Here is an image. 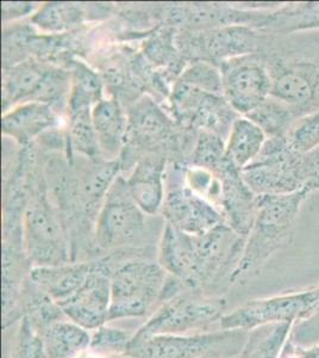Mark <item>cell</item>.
I'll return each instance as SVG.
<instances>
[{
    "label": "cell",
    "mask_w": 319,
    "mask_h": 358,
    "mask_svg": "<svg viewBox=\"0 0 319 358\" xmlns=\"http://www.w3.org/2000/svg\"><path fill=\"white\" fill-rule=\"evenodd\" d=\"M260 57L272 79V97L302 116L319 111V31L287 36L263 33Z\"/></svg>",
    "instance_id": "obj_1"
},
{
    "label": "cell",
    "mask_w": 319,
    "mask_h": 358,
    "mask_svg": "<svg viewBox=\"0 0 319 358\" xmlns=\"http://www.w3.org/2000/svg\"><path fill=\"white\" fill-rule=\"evenodd\" d=\"M310 194L307 189H302L288 195L259 196L254 224L231 285H244L258 276L268 259L291 243L300 208Z\"/></svg>",
    "instance_id": "obj_2"
},
{
    "label": "cell",
    "mask_w": 319,
    "mask_h": 358,
    "mask_svg": "<svg viewBox=\"0 0 319 358\" xmlns=\"http://www.w3.org/2000/svg\"><path fill=\"white\" fill-rule=\"evenodd\" d=\"M45 187L43 180L33 182L30 178L23 219V243L33 268L57 266L72 262L65 220L59 208L49 200Z\"/></svg>",
    "instance_id": "obj_3"
},
{
    "label": "cell",
    "mask_w": 319,
    "mask_h": 358,
    "mask_svg": "<svg viewBox=\"0 0 319 358\" xmlns=\"http://www.w3.org/2000/svg\"><path fill=\"white\" fill-rule=\"evenodd\" d=\"M147 216L133 201L126 179L118 176L110 187L96 224V243L103 256L136 253L147 256Z\"/></svg>",
    "instance_id": "obj_4"
},
{
    "label": "cell",
    "mask_w": 319,
    "mask_h": 358,
    "mask_svg": "<svg viewBox=\"0 0 319 358\" xmlns=\"http://www.w3.org/2000/svg\"><path fill=\"white\" fill-rule=\"evenodd\" d=\"M226 307L224 296L207 295L184 285L178 293L160 302L156 310L135 331V337L210 332L211 326H219L228 313Z\"/></svg>",
    "instance_id": "obj_5"
},
{
    "label": "cell",
    "mask_w": 319,
    "mask_h": 358,
    "mask_svg": "<svg viewBox=\"0 0 319 358\" xmlns=\"http://www.w3.org/2000/svg\"><path fill=\"white\" fill-rule=\"evenodd\" d=\"M168 273L149 257H133L113 268L107 322L148 317L156 310Z\"/></svg>",
    "instance_id": "obj_6"
},
{
    "label": "cell",
    "mask_w": 319,
    "mask_h": 358,
    "mask_svg": "<svg viewBox=\"0 0 319 358\" xmlns=\"http://www.w3.org/2000/svg\"><path fill=\"white\" fill-rule=\"evenodd\" d=\"M71 89L72 72L29 57L4 69V113L10 106L29 102L45 103L59 113L68 108Z\"/></svg>",
    "instance_id": "obj_7"
},
{
    "label": "cell",
    "mask_w": 319,
    "mask_h": 358,
    "mask_svg": "<svg viewBox=\"0 0 319 358\" xmlns=\"http://www.w3.org/2000/svg\"><path fill=\"white\" fill-rule=\"evenodd\" d=\"M246 238L222 224L210 232L197 236L193 268L188 287L212 296H224L237 268Z\"/></svg>",
    "instance_id": "obj_8"
},
{
    "label": "cell",
    "mask_w": 319,
    "mask_h": 358,
    "mask_svg": "<svg viewBox=\"0 0 319 358\" xmlns=\"http://www.w3.org/2000/svg\"><path fill=\"white\" fill-rule=\"evenodd\" d=\"M246 331L219 330L195 334H163L138 338L133 334L126 354L133 358H229L239 356Z\"/></svg>",
    "instance_id": "obj_9"
},
{
    "label": "cell",
    "mask_w": 319,
    "mask_h": 358,
    "mask_svg": "<svg viewBox=\"0 0 319 358\" xmlns=\"http://www.w3.org/2000/svg\"><path fill=\"white\" fill-rule=\"evenodd\" d=\"M303 158L292 150L285 135L268 138L254 162L243 169V179L258 196L299 192L305 189Z\"/></svg>",
    "instance_id": "obj_10"
},
{
    "label": "cell",
    "mask_w": 319,
    "mask_h": 358,
    "mask_svg": "<svg viewBox=\"0 0 319 358\" xmlns=\"http://www.w3.org/2000/svg\"><path fill=\"white\" fill-rule=\"evenodd\" d=\"M319 312V287L300 293L246 302L228 312L219 322L223 330L251 331L259 326L305 320Z\"/></svg>",
    "instance_id": "obj_11"
},
{
    "label": "cell",
    "mask_w": 319,
    "mask_h": 358,
    "mask_svg": "<svg viewBox=\"0 0 319 358\" xmlns=\"http://www.w3.org/2000/svg\"><path fill=\"white\" fill-rule=\"evenodd\" d=\"M184 169L173 164V167L167 170L166 195L161 209L165 224L191 236H202L219 224H226L225 216L218 207L187 187Z\"/></svg>",
    "instance_id": "obj_12"
},
{
    "label": "cell",
    "mask_w": 319,
    "mask_h": 358,
    "mask_svg": "<svg viewBox=\"0 0 319 358\" xmlns=\"http://www.w3.org/2000/svg\"><path fill=\"white\" fill-rule=\"evenodd\" d=\"M174 117L186 128L221 135L226 141L232 123L241 116L224 96L209 94L177 80L170 94Z\"/></svg>",
    "instance_id": "obj_13"
},
{
    "label": "cell",
    "mask_w": 319,
    "mask_h": 358,
    "mask_svg": "<svg viewBox=\"0 0 319 358\" xmlns=\"http://www.w3.org/2000/svg\"><path fill=\"white\" fill-rule=\"evenodd\" d=\"M223 96L241 116H246L272 96V79L258 54L235 57L218 66Z\"/></svg>",
    "instance_id": "obj_14"
},
{
    "label": "cell",
    "mask_w": 319,
    "mask_h": 358,
    "mask_svg": "<svg viewBox=\"0 0 319 358\" xmlns=\"http://www.w3.org/2000/svg\"><path fill=\"white\" fill-rule=\"evenodd\" d=\"M118 263L113 255L98 258L97 268L85 285L73 296L60 303L68 320L91 332L107 324L111 306V273Z\"/></svg>",
    "instance_id": "obj_15"
},
{
    "label": "cell",
    "mask_w": 319,
    "mask_h": 358,
    "mask_svg": "<svg viewBox=\"0 0 319 358\" xmlns=\"http://www.w3.org/2000/svg\"><path fill=\"white\" fill-rule=\"evenodd\" d=\"M173 134V122L151 98L138 99L128 113V138L118 159L121 170L126 165L135 166L140 151L146 152V155L158 153L156 150L166 146Z\"/></svg>",
    "instance_id": "obj_16"
},
{
    "label": "cell",
    "mask_w": 319,
    "mask_h": 358,
    "mask_svg": "<svg viewBox=\"0 0 319 358\" xmlns=\"http://www.w3.org/2000/svg\"><path fill=\"white\" fill-rule=\"evenodd\" d=\"M182 52L192 53L194 57H205V62L218 67L223 62L259 54L263 43V33L246 25H230L211 29L210 31L184 34Z\"/></svg>",
    "instance_id": "obj_17"
},
{
    "label": "cell",
    "mask_w": 319,
    "mask_h": 358,
    "mask_svg": "<svg viewBox=\"0 0 319 358\" xmlns=\"http://www.w3.org/2000/svg\"><path fill=\"white\" fill-rule=\"evenodd\" d=\"M214 175L222 183L221 209L225 216L226 224L246 239L258 212L259 196L251 190L243 179L242 171L229 159H226L221 170Z\"/></svg>",
    "instance_id": "obj_18"
},
{
    "label": "cell",
    "mask_w": 319,
    "mask_h": 358,
    "mask_svg": "<svg viewBox=\"0 0 319 358\" xmlns=\"http://www.w3.org/2000/svg\"><path fill=\"white\" fill-rule=\"evenodd\" d=\"M166 158L154 153L142 157L126 179L133 201L146 215L161 213L166 195Z\"/></svg>",
    "instance_id": "obj_19"
},
{
    "label": "cell",
    "mask_w": 319,
    "mask_h": 358,
    "mask_svg": "<svg viewBox=\"0 0 319 358\" xmlns=\"http://www.w3.org/2000/svg\"><path fill=\"white\" fill-rule=\"evenodd\" d=\"M57 110L45 103L29 102L13 106L1 117V133L20 147H29L34 140L55 129L60 123Z\"/></svg>",
    "instance_id": "obj_20"
},
{
    "label": "cell",
    "mask_w": 319,
    "mask_h": 358,
    "mask_svg": "<svg viewBox=\"0 0 319 358\" xmlns=\"http://www.w3.org/2000/svg\"><path fill=\"white\" fill-rule=\"evenodd\" d=\"M92 123L101 157L118 160L128 138V114L116 98H103L92 109Z\"/></svg>",
    "instance_id": "obj_21"
},
{
    "label": "cell",
    "mask_w": 319,
    "mask_h": 358,
    "mask_svg": "<svg viewBox=\"0 0 319 358\" xmlns=\"http://www.w3.org/2000/svg\"><path fill=\"white\" fill-rule=\"evenodd\" d=\"M98 259L33 268L30 278L60 305L73 296L97 268Z\"/></svg>",
    "instance_id": "obj_22"
},
{
    "label": "cell",
    "mask_w": 319,
    "mask_h": 358,
    "mask_svg": "<svg viewBox=\"0 0 319 358\" xmlns=\"http://www.w3.org/2000/svg\"><path fill=\"white\" fill-rule=\"evenodd\" d=\"M197 236L165 224L158 241V262L168 275L188 285L193 268Z\"/></svg>",
    "instance_id": "obj_23"
},
{
    "label": "cell",
    "mask_w": 319,
    "mask_h": 358,
    "mask_svg": "<svg viewBox=\"0 0 319 358\" xmlns=\"http://www.w3.org/2000/svg\"><path fill=\"white\" fill-rule=\"evenodd\" d=\"M259 30L281 36L319 31V3H283L279 8L267 11Z\"/></svg>",
    "instance_id": "obj_24"
},
{
    "label": "cell",
    "mask_w": 319,
    "mask_h": 358,
    "mask_svg": "<svg viewBox=\"0 0 319 358\" xmlns=\"http://www.w3.org/2000/svg\"><path fill=\"white\" fill-rule=\"evenodd\" d=\"M20 320L25 319L42 336L49 326L67 319L61 306L29 277L18 302Z\"/></svg>",
    "instance_id": "obj_25"
},
{
    "label": "cell",
    "mask_w": 319,
    "mask_h": 358,
    "mask_svg": "<svg viewBox=\"0 0 319 358\" xmlns=\"http://www.w3.org/2000/svg\"><path fill=\"white\" fill-rule=\"evenodd\" d=\"M266 141V134L256 123L246 116H239L226 138V158L242 171L260 155Z\"/></svg>",
    "instance_id": "obj_26"
},
{
    "label": "cell",
    "mask_w": 319,
    "mask_h": 358,
    "mask_svg": "<svg viewBox=\"0 0 319 358\" xmlns=\"http://www.w3.org/2000/svg\"><path fill=\"white\" fill-rule=\"evenodd\" d=\"M49 358H77L89 351L91 331L68 319L55 322L42 334Z\"/></svg>",
    "instance_id": "obj_27"
},
{
    "label": "cell",
    "mask_w": 319,
    "mask_h": 358,
    "mask_svg": "<svg viewBox=\"0 0 319 358\" xmlns=\"http://www.w3.org/2000/svg\"><path fill=\"white\" fill-rule=\"evenodd\" d=\"M292 322H276L248 331L241 358H280L291 334Z\"/></svg>",
    "instance_id": "obj_28"
},
{
    "label": "cell",
    "mask_w": 319,
    "mask_h": 358,
    "mask_svg": "<svg viewBox=\"0 0 319 358\" xmlns=\"http://www.w3.org/2000/svg\"><path fill=\"white\" fill-rule=\"evenodd\" d=\"M86 13L73 3H45L31 17L33 24L49 34L65 33L80 25Z\"/></svg>",
    "instance_id": "obj_29"
},
{
    "label": "cell",
    "mask_w": 319,
    "mask_h": 358,
    "mask_svg": "<svg viewBox=\"0 0 319 358\" xmlns=\"http://www.w3.org/2000/svg\"><path fill=\"white\" fill-rule=\"evenodd\" d=\"M246 117L256 123L268 138L286 135L290 127L302 115L286 103L271 96Z\"/></svg>",
    "instance_id": "obj_30"
},
{
    "label": "cell",
    "mask_w": 319,
    "mask_h": 358,
    "mask_svg": "<svg viewBox=\"0 0 319 358\" xmlns=\"http://www.w3.org/2000/svg\"><path fill=\"white\" fill-rule=\"evenodd\" d=\"M103 98V84L98 74L82 62H75L67 108L69 115L77 111L92 110Z\"/></svg>",
    "instance_id": "obj_31"
},
{
    "label": "cell",
    "mask_w": 319,
    "mask_h": 358,
    "mask_svg": "<svg viewBox=\"0 0 319 358\" xmlns=\"http://www.w3.org/2000/svg\"><path fill=\"white\" fill-rule=\"evenodd\" d=\"M67 143L71 151L80 157L101 159L97 136L92 123V110L77 111L69 115Z\"/></svg>",
    "instance_id": "obj_32"
},
{
    "label": "cell",
    "mask_w": 319,
    "mask_h": 358,
    "mask_svg": "<svg viewBox=\"0 0 319 358\" xmlns=\"http://www.w3.org/2000/svg\"><path fill=\"white\" fill-rule=\"evenodd\" d=\"M226 159L225 140L212 131H199L191 153V165L217 173Z\"/></svg>",
    "instance_id": "obj_33"
},
{
    "label": "cell",
    "mask_w": 319,
    "mask_h": 358,
    "mask_svg": "<svg viewBox=\"0 0 319 358\" xmlns=\"http://www.w3.org/2000/svg\"><path fill=\"white\" fill-rule=\"evenodd\" d=\"M135 331L105 324L91 332L89 351L99 356H114L128 352Z\"/></svg>",
    "instance_id": "obj_34"
},
{
    "label": "cell",
    "mask_w": 319,
    "mask_h": 358,
    "mask_svg": "<svg viewBox=\"0 0 319 358\" xmlns=\"http://www.w3.org/2000/svg\"><path fill=\"white\" fill-rule=\"evenodd\" d=\"M286 140L292 150L306 155L319 148V111L304 115L287 131Z\"/></svg>",
    "instance_id": "obj_35"
},
{
    "label": "cell",
    "mask_w": 319,
    "mask_h": 358,
    "mask_svg": "<svg viewBox=\"0 0 319 358\" xmlns=\"http://www.w3.org/2000/svg\"><path fill=\"white\" fill-rule=\"evenodd\" d=\"M178 80L209 94L223 96L221 69L205 60H197L193 64H191L188 67L182 71Z\"/></svg>",
    "instance_id": "obj_36"
},
{
    "label": "cell",
    "mask_w": 319,
    "mask_h": 358,
    "mask_svg": "<svg viewBox=\"0 0 319 358\" xmlns=\"http://www.w3.org/2000/svg\"><path fill=\"white\" fill-rule=\"evenodd\" d=\"M11 358H49L43 338L25 319L20 322Z\"/></svg>",
    "instance_id": "obj_37"
},
{
    "label": "cell",
    "mask_w": 319,
    "mask_h": 358,
    "mask_svg": "<svg viewBox=\"0 0 319 358\" xmlns=\"http://www.w3.org/2000/svg\"><path fill=\"white\" fill-rule=\"evenodd\" d=\"M173 29L165 28L162 31L155 34L149 41L144 45V54L153 64L168 66L177 62L178 45L173 36Z\"/></svg>",
    "instance_id": "obj_38"
},
{
    "label": "cell",
    "mask_w": 319,
    "mask_h": 358,
    "mask_svg": "<svg viewBox=\"0 0 319 358\" xmlns=\"http://www.w3.org/2000/svg\"><path fill=\"white\" fill-rule=\"evenodd\" d=\"M304 187L309 192L319 189V148L304 155L303 158Z\"/></svg>",
    "instance_id": "obj_39"
},
{
    "label": "cell",
    "mask_w": 319,
    "mask_h": 358,
    "mask_svg": "<svg viewBox=\"0 0 319 358\" xmlns=\"http://www.w3.org/2000/svg\"><path fill=\"white\" fill-rule=\"evenodd\" d=\"M35 4L33 3H3L1 11H3V21H13L16 18L27 16L35 11Z\"/></svg>",
    "instance_id": "obj_40"
},
{
    "label": "cell",
    "mask_w": 319,
    "mask_h": 358,
    "mask_svg": "<svg viewBox=\"0 0 319 358\" xmlns=\"http://www.w3.org/2000/svg\"><path fill=\"white\" fill-rule=\"evenodd\" d=\"M107 358H133L131 356H129L128 354L123 355H114V356H109Z\"/></svg>",
    "instance_id": "obj_41"
},
{
    "label": "cell",
    "mask_w": 319,
    "mask_h": 358,
    "mask_svg": "<svg viewBox=\"0 0 319 358\" xmlns=\"http://www.w3.org/2000/svg\"><path fill=\"white\" fill-rule=\"evenodd\" d=\"M229 358H241V356H234V357H229Z\"/></svg>",
    "instance_id": "obj_42"
},
{
    "label": "cell",
    "mask_w": 319,
    "mask_h": 358,
    "mask_svg": "<svg viewBox=\"0 0 319 358\" xmlns=\"http://www.w3.org/2000/svg\"><path fill=\"white\" fill-rule=\"evenodd\" d=\"M318 287H319V285H318Z\"/></svg>",
    "instance_id": "obj_43"
}]
</instances>
